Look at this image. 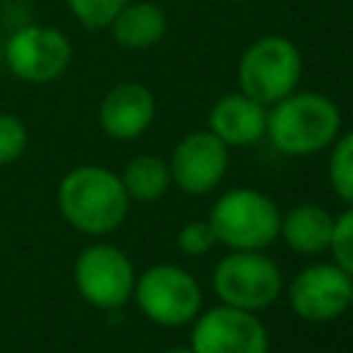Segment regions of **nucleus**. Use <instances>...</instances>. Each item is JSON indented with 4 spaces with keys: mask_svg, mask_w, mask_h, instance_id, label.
I'll return each instance as SVG.
<instances>
[{
    "mask_svg": "<svg viewBox=\"0 0 353 353\" xmlns=\"http://www.w3.org/2000/svg\"><path fill=\"white\" fill-rule=\"evenodd\" d=\"M342 132V113L336 102L317 91H292L268 110L265 138L290 157H306L328 149Z\"/></svg>",
    "mask_w": 353,
    "mask_h": 353,
    "instance_id": "f257e3e1",
    "label": "nucleus"
},
{
    "mask_svg": "<svg viewBox=\"0 0 353 353\" xmlns=\"http://www.w3.org/2000/svg\"><path fill=\"white\" fill-rule=\"evenodd\" d=\"M58 210L69 226L83 234H108L119 229L130 210L121 176L105 165H77L58 185Z\"/></svg>",
    "mask_w": 353,
    "mask_h": 353,
    "instance_id": "f03ea898",
    "label": "nucleus"
},
{
    "mask_svg": "<svg viewBox=\"0 0 353 353\" xmlns=\"http://www.w3.org/2000/svg\"><path fill=\"white\" fill-rule=\"evenodd\" d=\"M207 221L229 251H262L279 237L281 210L256 188H232L212 201Z\"/></svg>",
    "mask_w": 353,
    "mask_h": 353,
    "instance_id": "7ed1b4c3",
    "label": "nucleus"
},
{
    "mask_svg": "<svg viewBox=\"0 0 353 353\" xmlns=\"http://www.w3.org/2000/svg\"><path fill=\"white\" fill-rule=\"evenodd\" d=\"M303 58L301 50L284 36H262L240 55L237 85L251 99L270 108L273 102L292 94L301 83Z\"/></svg>",
    "mask_w": 353,
    "mask_h": 353,
    "instance_id": "20e7f679",
    "label": "nucleus"
},
{
    "mask_svg": "<svg viewBox=\"0 0 353 353\" xmlns=\"http://www.w3.org/2000/svg\"><path fill=\"white\" fill-rule=\"evenodd\" d=\"M132 295L141 314L165 328L193 323L204 301L199 281L185 268L171 262L152 265L141 276H135Z\"/></svg>",
    "mask_w": 353,
    "mask_h": 353,
    "instance_id": "39448f33",
    "label": "nucleus"
},
{
    "mask_svg": "<svg viewBox=\"0 0 353 353\" xmlns=\"http://www.w3.org/2000/svg\"><path fill=\"white\" fill-rule=\"evenodd\" d=\"M281 290V268L262 251H229L212 270V292L226 306L259 312L270 306Z\"/></svg>",
    "mask_w": 353,
    "mask_h": 353,
    "instance_id": "423d86ee",
    "label": "nucleus"
},
{
    "mask_svg": "<svg viewBox=\"0 0 353 353\" xmlns=\"http://www.w3.org/2000/svg\"><path fill=\"white\" fill-rule=\"evenodd\" d=\"M74 287L85 303L97 309H119L132 298L135 268L121 248L94 243L74 259Z\"/></svg>",
    "mask_w": 353,
    "mask_h": 353,
    "instance_id": "0eeeda50",
    "label": "nucleus"
},
{
    "mask_svg": "<svg viewBox=\"0 0 353 353\" xmlns=\"http://www.w3.org/2000/svg\"><path fill=\"white\" fill-rule=\"evenodd\" d=\"M268 347L270 336L256 312L221 303L199 312L193 320V353H268Z\"/></svg>",
    "mask_w": 353,
    "mask_h": 353,
    "instance_id": "6e6552de",
    "label": "nucleus"
},
{
    "mask_svg": "<svg viewBox=\"0 0 353 353\" xmlns=\"http://www.w3.org/2000/svg\"><path fill=\"white\" fill-rule=\"evenodd\" d=\"M6 63L22 83H52L72 63V41L50 25H25L6 41Z\"/></svg>",
    "mask_w": 353,
    "mask_h": 353,
    "instance_id": "1a4fd4ad",
    "label": "nucleus"
},
{
    "mask_svg": "<svg viewBox=\"0 0 353 353\" xmlns=\"http://www.w3.org/2000/svg\"><path fill=\"white\" fill-rule=\"evenodd\" d=\"M353 279L336 262H314L295 273L287 301L295 317L306 323H328L350 309Z\"/></svg>",
    "mask_w": 353,
    "mask_h": 353,
    "instance_id": "9d476101",
    "label": "nucleus"
},
{
    "mask_svg": "<svg viewBox=\"0 0 353 353\" xmlns=\"http://www.w3.org/2000/svg\"><path fill=\"white\" fill-rule=\"evenodd\" d=\"M229 168V146L210 130L188 132L168 157L171 182L190 196H204L221 185Z\"/></svg>",
    "mask_w": 353,
    "mask_h": 353,
    "instance_id": "9b49d317",
    "label": "nucleus"
},
{
    "mask_svg": "<svg viewBox=\"0 0 353 353\" xmlns=\"http://www.w3.org/2000/svg\"><path fill=\"white\" fill-rule=\"evenodd\" d=\"M154 94L143 83H116L99 102V127L116 141L141 138L154 121Z\"/></svg>",
    "mask_w": 353,
    "mask_h": 353,
    "instance_id": "f8f14e48",
    "label": "nucleus"
},
{
    "mask_svg": "<svg viewBox=\"0 0 353 353\" xmlns=\"http://www.w3.org/2000/svg\"><path fill=\"white\" fill-rule=\"evenodd\" d=\"M268 108L243 91L221 97L207 116V130L226 146H254L265 138Z\"/></svg>",
    "mask_w": 353,
    "mask_h": 353,
    "instance_id": "ddd939ff",
    "label": "nucleus"
},
{
    "mask_svg": "<svg viewBox=\"0 0 353 353\" xmlns=\"http://www.w3.org/2000/svg\"><path fill=\"white\" fill-rule=\"evenodd\" d=\"M334 234V215L320 204H298L281 215L279 237L303 256L328 251Z\"/></svg>",
    "mask_w": 353,
    "mask_h": 353,
    "instance_id": "4468645a",
    "label": "nucleus"
},
{
    "mask_svg": "<svg viewBox=\"0 0 353 353\" xmlns=\"http://www.w3.org/2000/svg\"><path fill=\"white\" fill-rule=\"evenodd\" d=\"M110 28V36L119 47L124 50H146V47H154L163 36H165V14L157 3H149V0H138V3H127L116 17L113 22L108 25Z\"/></svg>",
    "mask_w": 353,
    "mask_h": 353,
    "instance_id": "2eb2a0df",
    "label": "nucleus"
},
{
    "mask_svg": "<svg viewBox=\"0 0 353 353\" xmlns=\"http://www.w3.org/2000/svg\"><path fill=\"white\" fill-rule=\"evenodd\" d=\"M119 176H121V185H124L130 201H141V204L163 199L165 190L171 188L168 160H163L157 154H135L132 160H127V165Z\"/></svg>",
    "mask_w": 353,
    "mask_h": 353,
    "instance_id": "dca6fc26",
    "label": "nucleus"
},
{
    "mask_svg": "<svg viewBox=\"0 0 353 353\" xmlns=\"http://www.w3.org/2000/svg\"><path fill=\"white\" fill-rule=\"evenodd\" d=\"M328 182H331V190L350 207L353 204V130L339 132L336 141L331 143Z\"/></svg>",
    "mask_w": 353,
    "mask_h": 353,
    "instance_id": "f3484780",
    "label": "nucleus"
},
{
    "mask_svg": "<svg viewBox=\"0 0 353 353\" xmlns=\"http://www.w3.org/2000/svg\"><path fill=\"white\" fill-rule=\"evenodd\" d=\"M130 0H66L72 17L88 28V30H99L108 28L113 22V17L127 6Z\"/></svg>",
    "mask_w": 353,
    "mask_h": 353,
    "instance_id": "a211bd4d",
    "label": "nucleus"
},
{
    "mask_svg": "<svg viewBox=\"0 0 353 353\" xmlns=\"http://www.w3.org/2000/svg\"><path fill=\"white\" fill-rule=\"evenodd\" d=\"M328 251L334 262L353 279V204L334 218V234H331Z\"/></svg>",
    "mask_w": 353,
    "mask_h": 353,
    "instance_id": "6ab92c4d",
    "label": "nucleus"
},
{
    "mask_svg": "<svg viewBox=\"0 0 353 353\" xmlns=\"http://www.w3.org/2000/svg\"><path fill=\"white\" fill-rule=\"evenodd\" d=\"M28 149V127L14 113H0V165L19 160Z\"/></svg>",
    "mask_w": 353,
    "mask_h": 353,
    "instance_id": "aec40b11",
    "label": "nucleus"
},
{
    "mask_svg": "<svg viewBox=\"0 0 353 353\" xmlns=\"http://www.w3.org/2000/svg\"><path fill=\"white\" fill-rule=\"evenodd\" d=\"M215 243L218 240H215V232H212L210 221H190L176 234V245L188 256H204L207 251L215 248Z\"/></svg>",
    "mask_w": 353,
    "mask_h": 353,
    "instance_id": "412c9836",
    "label": "nucleus"
},
{
    "mask_svg": "<svg viewBox=\"0 0 353 353\" xmlns=\"http://www.w3.org/2000/svg\"><path fill=\"white\" fill-rule=\"evenodd\" d=\"M163 353H193V350H190V347H179V345H176V347H165Z\"/></svg>",
    "mask_w": 353,
    "mask_h": 353,
    "instance_id": "4be33fe9",
    "label": "nucleus"
},
{
    "mask_svg": "<svg viewBox=\"0 0 353 353\" xmlns=\"http://www.w3.org/2000/svg\"><path fill=\"white\" fill-rule=\"evenodd\" d=\"M350 309H353V295H350Z\"/></svg>",
    "mask_w": 353,
    "mask_h": 353,
    "instance_id": "5701e85b",
    "label": "nucleus"
},
{
    "mask_svg": "<svg viewBox=\"0 0 353 353\" xmlns=\"http://www.w3.org/2000/svg\"><path fill=\"white\" fill-rule=\"evenodd\" d=\"M232 3H245V0H232Z\"/></svg>",
    "mask_w": 353,
    "mask_h": 353,
    "instance_id": "b1692460",
    "label": "nucleus"
}]
</instances>
